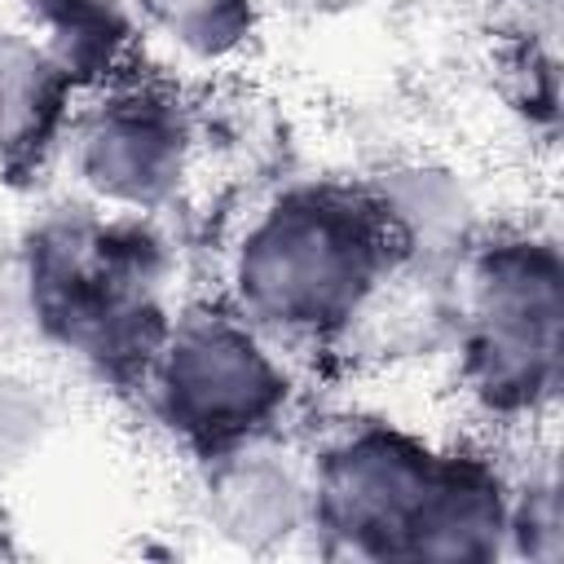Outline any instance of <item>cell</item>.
<instances>
[{"instance_id":"4","label":"cell","mask_w":564,"mask_h":564,"mask_svg":"<svg viewBox=\"0 0 564 564\" xmlns=\"http://www.w3.org/2000/svg\"><path fill=\"white\" fill-rule=\"evenodd\" d=\"M145 419L198 467L273 441L295 410V357L216 300L176 304L132 392Z\"/></svg>"},{"instance_id":"6","label":"cell","mask_w":564,"mask_h":564,"mask_svg":"<svg viewBox=\"0 0 564 564\" xmlns=\"http://www.w3.org/2000/svg\"><path fill=\"white\" fill-rule=\"evenodd\" d=\"M62 159L84 203L159 220L194 176L198 115L172 84L128 70L79 97Z\"/></svg>"},{"instance_id":"5","label":"cell","mask_w":564,"mask_h":564,"mask_svg":"<svg viewBox=\"0 0 564 564\" xmlns=\"http://www.w3.org/2000/svg\"><path fill=\"white\" fill-rule=\"evenodd\" d=\"M441 445L410 423L352 414L304 454L308 542L326 560L405 564Z\"/></svg>"},{"instance_id":"13","label":"cell","mask_w":564,"mask_h":564,"mask_svg":"<svg viewBox=\"0 0 564 564\" xmlns=\"http://www.w3.org/2000/svg\"><path fill=\"white\" fill-rule=\"evenodd\" d=\"M564 555V507H560V476L555 463L542 454L511 471V502H507V560L555 564Z\"/></svg>"},{"instance_id":"14","label":"cell","mask_w":564,"mask_h":564,"mask_svg":"<svg viewBox=\"0 0 564 564\" xmlns=\"http://www.w3.org/2000/svg\"><path fill=\"white\" fill-rule=\"evenodd\" d=\"M57 423V405L44 383L0 366V471L31 463Z\"/></svg>"},{"instance_id":"3","label":"cell","mask_w":564,"mask_h":564,"mask_svg":"<svg viewBox=\"0 0 564 564\" xmlns=\"http://www.w3.org/2000/svg\"><path fill=\"white\" fill-rule=\"evenodd\" d=\"M454 383L489 427H533L564 383V251L551 229H480L449 273Z\"/></svg>"},{"instance_id":"1","label":"cell","mask_w":564,"mask_h":564,"mask_svg":"<svg viewBox=\"0 0 564 564\" xmlns=\"http://www.w3.org/2000/svg\"><path fill=\"white\" fill-rule=\"evenodd\" d=\"M176 251L145 216L84 198L40 212L13 251V300L26 330L88 379L137 392L176 300Z\"/></svg>"},{"instance_id":"11","label":"cell","mask_w":564,"mask_h":564,"mask_svg":"<svg viewBox=\"0 0 564 564\" xmlns=\"http://www.w3.org/2000/svg\"><path fill=\"white\" fill-rule=\"evenodd\" d=\"M26 31L84 93L132 70L141 22L123 0H26Z\"/></svg>"},{"instance_id":"12","label":"cell","mask_w":564,"mask_h":564,"mask_svg":"<svg viewBox=\"0 0 564 564\" xmlns=\"http://www.w3.org/2000/svg\"><path fill=\"white\" fill-rule=\"evenodd\" d=\"M145 31L167 40L181 57L216 66L247 48L256 31V0H132Z\"/></svg>"},{"instance_id":"10","label":"cell","mask_w":564,"mask_h":564,"mask_svg":"<svg viewBox=\"0 0 564 564\" xmlns=\"http://www.w3.org/2000/svg\"><path fill=\"white\" fill-rule=\"evenodd\" d=\"M79 88L26 26H0V176L31 181L62 154Z\"/></svg>"},{"instance_id":"2","label":"cell","mask_w":564,"mask_h":564,"mask_svg":"<svg viewBox=\"0 0 564 564\" xmlns=\"http://www.w3.org/2000/svg\"><path fill=\"white\" fill-rule=\"evenodd\" d=\"M397 264L366 181H291L234 229L220 300L291 357L330 352L344 348Z\"/></svg>"},{"instance_id":"9","label":"cell","mask_w":564,"mask_h":564,"mask_svg":"<svg viewBox=\"0 0 564 564\" xmlns=\"http://www.w3.org/2000/svg\"><path fill=\"white\" fill-rule=\"evenodd\" d=\"M392 247L401 264L432 269V273H454L463 251L480 238V207L463 172L432 163V159H410L375 172L366 181Z\"/></svg>"},{"instance_id":"8","label":"cell","mask_w":564,"mask_h":564,"mask_svg":"<svg viewBox=\"0 0 564 564\" xmlns=\"http://www.w3.org/2000/svg\"><path fill=\"white\" fill-rule=\"evenodd\" d=\"M511 467L485 441L441 445V463L419 511L405 564H494L507 560Z\"/></svg>"},{"instance_id":"7","label":"cell","mask_w":564,"mask_h":564,"mask_svg":"<svg viewBox=\"0 0 564 564\" xmlns=\"http://www.w3.org/2000/svg\"><path fill=\"white\" fill-rule=\"evenodd\" d=\"M203 524L238 555H282L308 538L304 458L273 441L203 463Z\"/></svg>"}]
</instances>
